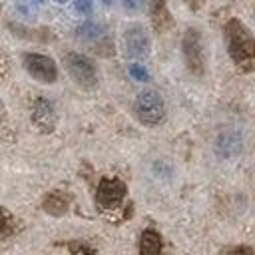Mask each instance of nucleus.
I'll return each instance as SVG.
<instances>
[{
	"instance_id": "3",
	"label": "nucleus",
	"mask_w": 255,
	"mask_h": 255,
	"mask_svg": "<svg viewBox=\"0 0 255 255\" xmlns=\"http://www.w3.org/2000/svg\"><path fill=\"white\" fill-rule=\"evenodd\" d=\"M135 116L141 124L145 126H155L163 120L165 116V106H163V100L157 92L153 90H143L137 98H135Z\"/></svg>"
},
{
	"instance_id": "17",
	"label": "nucleus",
	"mask_w": 255,
	"mask_h": 255,
	"mask_svg": "<svg viewBox=\"0 0 255 255\" xmlns=\"http://www.w3.org/2000/svg\"><path fill=\"white\" fill-rule=\"evenodd\" d=\"M225 255H253V249L247 245H239V247H231L225 251Z\"/></svg>"
},
{
	"instance_id": "8",
	"label": "nucleus",
	"mask_w": 255,
	"mask_h": 255,
	"mask_svg": "<svg viewBox=\"0 0 255 255\" xmlns=\"http://www.w3.org/2000/svg\"><path fill=\"white\" fill-rule=\"evenodd\" d=\"M241 149H243V137L235 129H225L215 139V153L221 159L237 157L241 153Z\"/></svg>"
},
{
	"instance_id": "15",
	"label": "nucleus",
	"mask_w": 255,
	"mask_h": 255,
	"mask_svg": "<svg viewBox=\"0 0 255 255\" xmlns=\"http://www.w3.org/2000/svg\"><path fill=\"white\" fill-rule=\"evenodd\" d=\"M74 6L80 14H90L94 8V0H74Z\"/></svg>"
},
{
	"instance_id": "1",
	"label": "nucleus",
	"mask_w": 255,
	"mask_h": 255,
	"mask_svg": "<svg viewBox=\"0 0 255 255\" xmlns=\"http://www.w3.org/2000/svg\"><path fill=\"white\" fill-rule=\"evenodd\" d=\"M225 38H227V50L235 64H247L255 60V38L249 34V30L237 22L231 20L225 26Z\"/></svg>"
},
{
	"instance_id": "11",
	"label": "nucleus",
	"mask_w": 255,
	"mask_h": 255,
	"mask_svg": "<svg viewBox=\"0 0 255 255\" xmlns=\"http://www.w3.org/2000/svg\"><path fill=\"white\" fill-rule=\"evenodd\" d=\"M42 207H44V211L46 213H50V215H54V217H60V215H64L66 211H68V199L62 195V193H48L46 197H44V201H42Z\"/></svg>"
},
{
	"instance_id": "20",
	"label": "nucleus",
	"mask_w": 255,
	"mask_h": 255,
	"mask_svg": "<svg viewBox=\"0 0 255 255\" xmlns=\"http://www.w3.org/2000/svg\"><path fill=\"white\" fill-rule=\"evenodd\" d=\"M32 2H36V4H44V0H32Z\"/></svg>"
},
{
	"instance_id": "4",
	"label": "nucleus",
	"mask_w": 255,
	"mask_h": 255,
	"mask_svg": "<svg viewBox=\"0 0 255 255\" xmlns=\"http://www.w3.org/2000/svg\"><path fill=\"white\" fill-rule=\"evenodd\" d=\"M181 52H183L187 68L195 76H201L205 72V52H203V40H201L199 30L195 28L185 30L183 40H181Z\"/></svg>"
},
{
	"instance_id": "7",
	"label": "nucleus",
	"mask_w": 255,
	"mask_h": 255,
	"mask_svg": "<svg viewBox=\"0 0 255 255\" xmlns=\"http://www.w3.org/2000/svg\"><path fill=\"white\" fill-rule=\"evenodd\" d=\"M124 46L129 58H145L149 54V36L141 26H129L124 34Z\"/></svg>"
},
{
	"instance_id": "18",
	"label": "nucleus",
	"mask_w": 255,
	"mask_h": 255,
	"mask_svg": "<svg viewBox=\"0 0 255 255\" xmlns=\"http://www.w3.org/2000/svg\"><path fill=\"white\" fill-rule=\"evenodd\" d=\"M122 4L128 12H135V10L141 8V0H122Z\"/></svg>"
},
{
	"instance_id": "14",
	"label": "nucleus",
	"mask_w": 255,
	"mask_h": 255,
	"mask_svg": "<svg viewBox=\"0 0 255 255\" xmlns=\"http://www.w3.org/2000/svg\"><path fill=\"white\" fill-rule=\"evenodd\" d=\"M129 74H131L133 80H139V82H147L149 80V74L141 64H131L129 66Z\"/></svg>"
},
{
	"instance_id": "19",
	"label": "nucleus",
	"mask_w": 255,
	"mask_h": 255,
	"mask_svg": "<svg viewBox=\"0 0 255 255\" xmlns=\"http://www.w3.org/2000/svg\"><path fill=\"white\" fill-rule=\"evenodd\" d=\"M102 2H104V4H108V6H110V4H112V2H114V0H102Z\"/></svg>"
},
{
	"instance_id": "5",
	"label": "nucleus",
	"mask_w": 255,
	"mask_h": 255,
	"mask_svg": "<svg viewBox=\"0 0 255 255\" xmlns=\"http://www.w3.org/2000/svg\"><path fill=\"white\" fill-rule=\"evenodd\" d=\"M22 64H24V70L34 80H38L42 84H52L58 78L56 62L50 56H46V54H36V52L24 54L22 56Z\"/></svg>"
},
{
	"instance_id": "13",
	"label": "nucleus",
	"mask_w": 255,
	"mask_h": 255,
	"mask_svg": "<svg viewBox=\"0 0 255 255\" xmlns=\"http://www.w3.org/2000/svg\"><path fill=\"white\" fill-rule=\"evenodd\" d=\"M151 20H153V24H155L157 28H165V24H167L169 18H167L163 0H153V2H151Z\"/></svg>"
},
{
	"instance_id": "6",
	"label": "nucleus",
	"mask_w": 255,
	"mask_h": 255,
	"mask_svg": "<svg viewBox=\"0 0 255 255\" xmlns=\"http://www.w3.org/2000/svg\"><path fill=\"white\" fill-rule=\"evenodd\" d=\"M126 197V185L124 181L116 179V177H104L98 185L96 191V201L100 207L104 209H114L118 207Z\"/></svg>"
},
{
	"instance_id": "2",
	"label": "nucleus",
	"mask_w": 255,
	"mask_h": 255,
	"mask_svg": "<svg viewBox=\"0 0 255 255\" xmlns=\"http://www.w3.org/2000/svg\"><path fill=\"white\" fill-rule=\"evenodd\" d=\"M64 66L70 74V78L84 90H90L98 84V70L94 66V62L78 52H70L64 58Z\"/></svg>"
},
{
	"instance_id": "16",
	"label": "nucleus",
	"mask_w": 255,
	"mask_h": 255,
	"mask_svg": "<svg viewBox=\"0 0 255 255\" xmlns=\"http://www.w3.org/2000/svg\"><path fill=\"white\" fill-rule=\"evenodd\" d=\"M10 231V215L6 213V209L0 207V235Z\"/></svg>"
},
{
	"instance_id": "21",
	"label": "nucleus",
	"mask_w": 255,
	"mask_h": 255,
	"mask_svg": "<svg viewBox=\"0 0 255 255\" xmlns=\"http://www.w3.org/2000/svg\"><path fill=\"white\" fill-rule=\"evenodd\" d=\"M56 2H58V4H64V2H68V0H56Z\"/></svg>"
},
{
	"instance_id": "9",
	"label": "nucleus",
	"mask_w": 255,
	"mask_h": 255,
	"mask_svg": "<svg viewBox=\"0 0 255 255\" xmlns=\"http://www.w3.org/2000/svg\"><path fill=\"white\" fill-rule=\"evenodd\" d=\"M32 122L42 131H52L56 126V110L46 98H38L32 108Z\"/></svg>"
},
{
	"instance_id": "10",
	"label": "nucleus",
	"mask_w": 255,
	"mask_h": 255,
	"mask_svg": "<svg viewBox=\"0 0 255 255\" xmlns=\"http://www.w3.org/2000/svg\"><path fill=\"white\" fill-rule=\"evenodd\" d=\"M139 255H161V235L155 229H145L141 233Z\"/></svg>"
},
{
	"instance_id": "12",
	"label": "nucleus",
	"mask_w": 255,
	"mask_h": 255,
	"mask_svg": "<svg viewBox=\"0 0 255 255\" xmlns=\"http://www.w3.org/2000/svg\"><path fill=\"white\" fill-rule=\"evenodd\" d=\"M78 38L86 44H96L104 38V28L96 22H86L78 28Z\"/></svg>"
}]
</instances>
